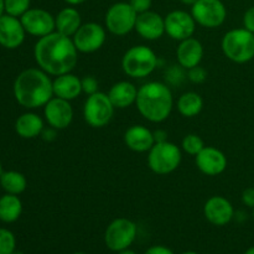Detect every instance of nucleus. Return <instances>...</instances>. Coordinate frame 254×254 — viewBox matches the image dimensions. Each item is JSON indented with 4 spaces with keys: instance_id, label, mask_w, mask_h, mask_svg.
I'll return each instance as SVG.
<instances>
[{
    "instance_id": "1",
    "label": "nucleus",
    "mask_w": 254,
    "mask_h": 254,
    "mask_svg": "<svg viewBox=\"0 0 254 254\" xmlns=\"http://www.w3.org/2000/svg\"><path fill=\"white\" fill-rule=\"evenodd\" d=\"M34 57L40 68L51 76L69 73L78 61V50L73 40L54 31L40 37L34 47Z\"/></svg>"
},
{
    "instance_id": "2",
    "label": "nucleus",
    "mask_w": 254,
    "mask_h": 254,
    "mask_svg": "<svg viewBox=\"0 0 254 254\" xmlns=\"http://www.w3.org/2000/svg\"><path fill=\"white\" fill-rule=\"evenodd\" d=\"M17 103L26 109H36L54 97V81L41 68H27L17 74L12 87Z\"/></svg>"
},
{
    "instance_id": "3",
    "label": "nucleus",
    "mask_w": 254,
    "mask_h": 254,
    "mask_svg": "<svg viewBox=\"0 0 254 254\" xmlns=\"http://www.w3.org/2000/svg\"><path fill=\"white\" fill-rule=\"evenodd\" d=\"M136 108L151 123L166 121L173 111L174 98L170 88L161 82H148L138 89Z\"/></svg>"
},
{
    "instance_id": "4",
    "label": "nucleus",
    "mask_w": 254,
    "mask_h": 254,
    "mask_svg": "<svg viewBox=\"0 0 254 254\" xmlns=\"http://www.w3.org/2000/svg\"><path fill=\"white\" fill-rule=\"evenodd\" d=\"M221 47L228 60L246 64L254 59V34L247 29H233L226 32Z\"/></svg>"
},
{
    "instance_id": "5",
    "label": "nucleus",
    "mask_w": 254,
    "mask_h": 254,
    "mask_svg": "<svg viewBox=\"0 0 254 254\" xmlns=\"http://www.w3.org/2000/svg\"><path fill=\"white\" fill-rule=\"evenodd\" d=\"M158 66L155 52L145 45L133 46L124 54L122 67L126 74L131 78H143L153 73Z\"/></svg>"
},
{
    "instance_id": "6",
    "label": "nucleus",
    "mask_w": 254,
    "mask_h": 254,
    "mask_svg": "<svg viewBox=\"0 0 254 254\" xmlns=\"http://www.w3.org/2000/svg\"><path fill=\"white\" fill-rule=\"evenodd\" d=\"M181 150L170 141L155 143L149 150L148 165L158 175H168L179 168L181 163Z\"/></svg>"
},
{
    "instance_id": "7",
    "label": "nucleus",
    "mask_w": 254,
    "mask_h": 254,
    "mask_svg": "<svg viewBox=\"0 0 254 254\" xmlns=\"http://www.w3.org/2000/svg\"><path fill=\"white\" fill-rule=\"evenodd\" d=\"M136 225L128 218H116L107 227L104 233L106 246L113 252L128 250L136 237Z\"/></svg>"
},
{
    "instance_id": "8",
    "label": "nucleus",
    "mask_w": 254,
    "mask_h": 254,
    "mask_svg": "<svg viewBox=\"0 0 254 254\" xmlns=\"http://www.w3.org/2000/svg\"><path fill=\"white\" fill-rule=\"evenodd\" d=\"M114 109L116 108L112 104L108 94L98 91L97 93L88 96L84 102V121L93 128H102L113 118Z\"/></svg>"
},
{
    "instance_id": "9",
    "label": "nucleus",
    "mask_w": 254,
    "mask_h": 254,
    "mask_svg": "<svg viewBox=\"0 0 254 254\" xmlns=\"http://www.w3.org/2000/svg\"><path fill=\"white\" fill-rule=\"evenodd\" d=\"M138 14L129 2H116L106 14V27L117 36H124L135 29Z\"/></svg>"
},
{
    "instance_id": "10",
    "label": "nucleus",
    "mask_w": 254,
    "mask_h": 254,
    "mask_svg": "<svg viewBox=\"0 0 254 254\" xmlns=\"http://www.w3.org/2000/svg\"><path fill=\"white\" fill-rule=\"evenodd\" d=\"M191 15L201 26L215 29L225 22L227 9L221 0H197L191 6Z\"/></svg>"
},
{
    "instance_id": "11",
    "label": "nucleus",
    "mask_w": 254,
    "mask_h": 254,
    "mask_svg": "<svg viewBox=\"0 0 254 254\" xmlns=\"http://www.w3.org/2000/svg\"><path fill=\"white\" fill-rule=\"evenodd\" d=\"M106 30L102 25L97 22H87L82 24L72 36L73 44L78 52L82 54H92L101 49L106 42Z\"/></svg>"
},
{
    "instance_id": "12",
    "label": "nucleus",
    "mask_w": 254,
    "mask_h": 254,
    "mask_svg": "<svg viewBox=\"0 0 254 254\" xmlns=\"http://www.w3.org/2000/svg\"><path fill=\"white\" fill-rule=\"evenodd\" d=\"M21 24L26 34L36 37H44L56 31V21L51 12L45 9H29L21 17Z\"/></svg>"
},
{
    "instance_id": "13",
    "label": "nucleus",
    "mask_w": 254,
    "mask_h": 254,
    "mask_svg": "<svg viewBox=\"0 0 254 254\" xmlns=\"http://www.w3.org/2000/svg\"><path fill=\"white\" fill-rule=\"evenodd\" d=\"M164 20H165V32L171 39L178 41L192 37L197 24L192 15L184 10H174L169 12Z\"/></svg>"
},
{
    "instance_id": "14",
    "label": "nucleus",
    "mask_w": 254,
    "mask_h": 254,
    "mask_svg": "<svg viewBox=\"0 0 254 254\" xmlns=\"http://www.w3.org/2000/svg\"><path fill=\"white\" fill-rule=\"evenodd\" d=\"M45 119L50 127L62 130L66 129L73 119V109L69 101L52 97L44 107Z\"/></svg>"
},
{
    "instance_id": "15",
    "label": "nucleus",
    "mask_w": 254,
    "mask_h": 254,
    "mask_svg": "<svg viewBox=\"0 0 254 254\" xmlns=\"http://www.w3.org/2000/svg\"><path fill=\"white\" fill-rule=\"evenodd\" d=\"M24 26L20 17L4 14L0 17V46L7 50H15L22 45L25 40Z\"/></svg>"
},
{
    "instance_id": "16",
    "label": "nucleus",
    "mask_w": 254,
    "mask_h": 254,
    "mask_svg": "<svg viewBox=\"0 0 254 254\" xmlns=\"http://www.w3.org/2000/svg\"><path fill=\"white\" fill-rule=\"evenodd\" d=\"M206 220L215 226H226L232 221L235 210L230 201L223 196H212L203 206Z\"/></svg>"
},
{
    "instance_id": "17",
    "label": "nucleus",
    "mask_w": 254,
    "mask_h": 254,
    "mask_svg": "<svg viewBox=\"0 0 254 254\" xmlns=\"http://www.w3.org/2000/svg\"><path fill=\"white\" fill-rule=\"evenodd\" d=\"M196 165L198 170L205 175L217 176L227 168V158L220 149L205 146L196 155Z\"/></svg>"
},
{
    "instance_id": "18",
    "label": "nucleus",
    "mask_w": 254,
    "mask_h": 254,
    "mask_svg": "<svg viewBox=\"0 0 254 254\" xmlns=\"http://www.w3.org/2000/svg\"><path fill=\"white\" fill-rule=\"evenodd\" d=\"M135 31L149 41L158 40L165 34V20L155 11L141 12L136 17Z\"/></svg>"
},
{
    "instance_id": "19",
    "label": "nucleus",
    "mask_w": 254,
    "mask_h": 254,
    "mask_svg": "<svg viewBox=\"0 0 254 254\" xmlns=\"http://www.w3.org/2000/svg\"><path fill=\"white\" fill-rule=\"evenodd\" d=\"M176 56H178L179 64L183 68L190 69L192 67L198 66L203 57L202 44L193 37L183 40L176 50Z\"/></svg>"
},
{
    "instance_id": "20",
    "label": "nucleus",
    "mask_w": 254,
    "mask_h": 254,
    "mask_svg": "<svg viewBox=\"0 0 254 254\" xmlns=\"http://www.w3.org/2000/svg\"><path fill=\"white\" fill-rule=\"evenodd\" d=\"M124 143L130 150L136 153L149 151L155 144L154 133L143 126H133L124 133Z\"/></svg>"
},
{
    "instance_id": "21",
    "label": "nucleus",
    "mask_w": 254,
    "mask_h": 254,
    "mask_svg": "<svg viewBox=\"0 0 254 254\" xmlns=\"http://www.w3.org/2000/svg\"><path fill=\"white\" fill-rule=\"evenodd\" d=\"M138 96V88L131 82L121 81L117 82L109 89L108 97L114 108L124 109L135 103Z\"/></svg>"
},
{
    "instance_id": "22",
    "label": "nucleus",
    "mask_w": 254,
    "mask_h": 254,
    "mask_svg": "<svg viewBox=\"0 0 254 254\" xmlns=\"http://www.w3.org/2000/svg\"><path fill=\"white\" fill-rule=\"evenodd\" d=\"M82 93V82L77 76L69 73L57 76L54 79V96L72 101Z\"/></svg>"
},
{
    "instance_id": "23",
    "label": "nucleus",
    "mask_w": 254,
    "mask_h": 254,
    "mask_svg": "<svg viewBox=\"0 0 254 254\" xmlns=\"http://www.w3.org/2000/svg\"><path fill=\"white\" fill-rule=\"evenodd\" d=\"M44 128V121L41 117L31 112L21 114L15 122V131L22 139H34L41 135Z\"/></svg>"
},
{
    "instance_id": "24",
    "label": "nucleus",
    "mask_w": 254,
    "mask_h": 254,
    "mask_svg": "<svg viewBox=\"0 0 254 254\" xmlns=\"http://www.w3.org/2000/svg\"><path fill=\"white\" fill-rule=\"evenodd\" d=\"M55 21H56V31L68 37L73 36L82 25L81 14L73 6L64 7L56 15Z\"/></svg>"
},
{
    "instance_id": "25",
    "label": "nucleus",
    "mask_w": 254,
    "mask_h": 254,
    "mask_svg": "<svg viewBox=\"0 0 254 254\" xmlns=\"http://www.w3.org/2000/svg\"><path fill=\"white\" fill-rule=\"evenodd\" d=\"M22 213V202L17 195L5 193L0 197V221L12 223L19 220Z\"/></svg>"
},
{
    "instance_id": "26",
    "label": "nucleus",
    "mask_w": 254,
    "mask_h": 254,
    "mask_svg": "<svg viewBox=\"0 0 254 254\" xmlns=\"http://www.w3.org/2000/svg\"><path fill=\"white\" fill-rule=\"evenodd\" d=\"M0 186L6 193L19 196L26 190L27 181L24 174L19 171H4L0 176Z\"/></svg>"
},
{
    "instance_id": "27",
    "label": "nucleus",
    "mask_w": 254,
    "mask_h": 254,
    "mask_svg": "<svg viewBox=\"0 0 254 254\" xmlns=\"http://www.w3.org/2000/svg\"><path fill=\"white\" fill-rule=\"evenodd\" d=\"M203 108V99L196 92H186L179 98L178 109L181 116L186 118H192L197 116Z\"/></svg>"
},
{
    "instance_id": "28",
    "label": "nucleus",
    "mask_w": 254,
    "mask_h": 254,
    "mask_svg": "<svg viewBox=\"0 0 254 254\" xmlns=\"http://www.w3.org/2000/svg\"><path fill=\"white\" fill-rule=\"evenodd\" d=\"M183 150L185 153H188L189 155L196 156L203 148H205V143L201 139V136H198L197 134H188L185 138L183 139Z\"/></svg>"
},
{
    "instance_id": "29",
    "label": "nucleus",
    "mask_w": 254,
    "mask_h": 254,
    "mask_svg": "<svg viewBox=\"0 0 254 254\" xmlns=\"http://www.w3.org/2000/svg\"><path fill=\"white\" fill-rule=\"evenodd\" d=\"M5 14L15 17H21L30 9L31 0H4Z\"/></svg>"
},
{
    "instance_id": "30",
    "label": "nucleus",
    "mask_w": 254,
    "mask_h": 254,
    "mask_svg": "<svg viewBox=\"0 0 254 254\" xmlns=\"http://www.w3.org/2000/svg\"><path fill=\"white\" fill-rule=\"evenodd\" d=\"M16 247V240L11 231L0 228V254H12Z\"/></svg>"
},
{
    "instance_id": "31",
    "label": "nucleus",
    "mask_w": 254,
    "mask_h": 254,
    "mask_svg": "<svg viewBox=\"0 0 254 254\" xmlns=\"http://www.w3.org/2000/svg\"><path fill=\"white\" fill-rule=\"evenodd\" d=\"M188 77L192 83H202V82H205L206 78H207V72H206V69L203 68V67H201L200 64L188 69Z\"/></svg>"
},
{
    "instance_id": "32",
    "label": "nucleus",
    "mask_w": 254,
    "mask_h": 254,
    "mask_svg": "<svg viewBox=\"0 0 254 254\" xmlns=\"http://www.w3.org/2000/svg\"><path fill=\"white\" fill-rule=\"evenodd\" d=\"M82 82V92L87 96H91L98 92V81L93 76H84L81 79Z\"/></svg>"
},
{
    "instance_id": "33",
    "label": "nucleus",
    "mask_w": 254,
    "mask_h": 254,
    "mask_svg": "<svg viewBox=\"0 0 254 254\" xmlns=\"http://www.w3.org/2000/svg\"><path fill=\"white\" fill-rule=\"evenodd\" d=\"M129 4L135 10L136 14H141L150 10L153 0H129Z\"/></svg>"
},
{
    "instance_id": "34",
    "label": "nucleus",
    "mask_w": 254,
    "mask_h": 254,
    "mask_svg": "<svg viewBox=\"0 0 254 254\" xmlns=\"http://www.w3.org/2000/svg\"><path fill=\"white\" fill-rule=\"evenodd\" d=\"M243 27L254 34V6H251L243 16Z\"/></svg>"
},
{
    "instance_id": "35",
    "label": "nucleus",
    "mask_w": 254,
    "mask_h": 254,
    "mask_svg": "<svg viewBox=\"0 0 254 254\" xmlns=\"http://www.w3.org/2000/svg\"><path fill=\"white\" fill-rule=\"evenodd\" d=\"M242 201L246 206H248V207H254V186L253 188L246 189V190L243 191Z\"/></svg>"
},
{
    "instance_id": "36",
    "label": "nucleus",
    "mask_w": 254,
    "mask_h": 254,
    "mask_svg": "<svg viewBox=\"0 0 254 254\" xmlns=\"http://www.w3.org/2000/svg\"><path fill=\"white\" fill-rule=\"evenodd\" d=\"M144 254H174L173 251L164 246H153Z\"/></svg>"
},
{
    "instance_id": "37",
    "label": "nucleus",
    "mask_w": 254,
    "mask_h": 254,
    "mask_svg": "<svg viewBox=\"0 0 254 254\" xmlns=\"http://www.w3.org/2000/svg\"><path fill=\"white\" fill-rule=\"evenodd\" d=\"M56 130H57V129L52 128V127H50L49 129L44 128V130H42V133H41L42 139H44V140H46V141L55 140V139H56Z\"/></svg>"
},
{
    "instance_id": "38",
    "label": "nucleus",
    "mask_w": 254,
    "mask_h": 254,
    "mask_svg": "<svg viewBox=\"0 0 254 254\" xmlns=\"http://www.w3.org/2000/svg\"><path fill=\"white\" fill-rule=\"evenodd\" d=\"M168 134H166L165 130H161V129H158V130L154 131V139H155V143H163V141H166Z\"/></svg>"
},
{
    "instance_id": "39",
    "label": "nucleus",
    "mask_w": 254,
    "mask_h": 254,
    "mask_svg": "<svg viewBox=\"0 0 254 254\" xmlns=\"http://www.w3.org/2000/svg\"><path fill=\"white\" fill-rule=\"evenodd\" d=\"M64 1H66L68 5H71V6H76V5L83 4L86 0H64Z\"/></svg>"
},
{
    "instance_id": "40",
    "label": "nucleus",
    "mask_w": 254,
    "mask_h": 254,
    "mask_svg": "<svg viewBox=\"0 0 254 254\" xmlns=\"http://www.w3.org/2000/svg\"><path fill=\"white\" fill-rule=\"evenodd\" d=\"M5 14V1L0 0V17Z\"/></svg>"
},
{
    "instance_id": "41",
    "label": "nucleus",
    "mask_w": 254,
    "mask_h": 254,
    "mask_svg": "<svg viewBox=\"0 0 254 254\" xmlns=\"http://www.w3.org/2000/svg\"><path fill=\"white\" fill-rule=\"evenodd\" d=\"M181 2H183L184 5H190V6H192L193 4H195L196 1H197V0H180Z\"/></svg>"
},
{
    "instance_id": "42",
    "label": "nucleus",
    "mask_w": 254,
    "mask_h": 254,
    "mask_svg": "<svg viewBox=\"0 0 254 254\" xmlns=\"http://www.w3.org/2000/svg\"><path fill=\"white\" fill-rule=\"evenodd\" d=\"M118 254H136L134 251H130L128 248V250H124V251H121V252H118Z\"/></svg>"
},
{
    "instance_id": "43",
    "label": "nucleus",
    "mask_w": 254,
    "mask_h": 254,
    "mask_svg": "<svg viewBox=\"0 0 254 254\" xmlns=\"http://www.w3.org/2000/svg\"><path fill=\"white\" fill-rule=\"evenodd\" d=\"M245 254H254V246H253V247L248 248V250L245 252Z\"/></svg>"
},
{
    "instance_id": "44",
    "label": "nucleus",
    "mask_w": 254,
    "mask_h": 254,
    "mask_svg": "<svg viewBox=\"0 0 254 254\" xmlns=\"http://www.w3.org/2000/svg\"><path fill=\"white\" fill-rule=\"evenodd\" d=\"M2 173H4V171H2V165H1V161H0V176H1Z\"/></svg>"
},
{
    "instance_id": "45",
    "label": "nucleus",
    "mask_w": 254,
    "mask_h": 254,
    "mask_svg": "<svg viewBox=\"0 0 254 254\" xmlns=\"http://www.w3.org/2000/svg\"><path fill=\"white\" fill-rule=\"evenodd\" d=\"M183 254H198V253H196V252H185V253H183Z\"/></svg>"
},
{
    "instance_id": "46",
    "label": "nucleus",
    "mask_w": 254,
    "mask_h": 254,
    "mask_svg": "<svg viewBox=\"0 0 254 254\" xmlns=\"http://www.w3.org/2000/svg\"><path fill=\"white\" fill-rule=\"evenodd\" d=\"M12 254H24L22 252H14Z\"/></svg>"
},
{
    "instance_id": "47",
    "label": "nucleus",
    "mask_w": 254,
    "mask_h": 254,
    "mask_svg": "<svg viewBox=\"0 0 254 254\" xmlns=\"http://www.w3.org/2000/svg\"><path fill=\"white\" fill-rule=\"evenodd\" d=\"M73 254H86V253H83V252H76V253H73Z\"/></svg>"
},
{
    "instance_id": "48",
    "label": "nucleus",
    "mask_w": 254,
    "mask_h": 254,
    "mask_svg": "<svg viewBox=\"0 0 254 254\" xmlns=\"http://www.w3.org/2000/svg\"><path fill=\"white\" fill-rule=\"evenodd\" d=\"M252 211H253V217H254V207L252 208Z\"/></svg>"
}]
</instances>
